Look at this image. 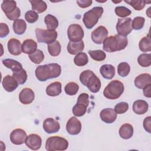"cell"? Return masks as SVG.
Masks as SVG:
<instances>
[{
	"mask_svg": "<svg viewBox=\"0 0 151 151\" xmlns=\"http://www.w3.org/2000/svg\"><path fill=\"white\" fill-rule=\"evenodd\" d=\"M61 72V66L57 63H51L38 66L35 71L37 78L45 81L50 78L58 77Z\"/></svg>",
	"mask_w": 151,
	"mask_h": 151,
	"instance_id": "obj_1",
	"label": "cell"
},
{
	"mask_svg": "<svg viewBox=\"0 0 151 151\" xmlns=\"http://www.w3.org/2000/svg\"><path fill=\"white\" fill-rule=\"evenodd\" d=\"M103 50L108 52H113L124 50L128 44L126 37L115 35L107 37L103 42Z\"/></svg>",
	"mask_w": 151,
	"mask_h": 151,
	"instance_id": "obj_2",
	"label": "cell"
},
{
	"mask_svg": "<svg viewBox=\"0 0 151 151\" xmlns=\"http://www.w3.org/2000/svg\"><path fill=\"white\" fill-rule=\"evenodd\" d=\"M79 79L80 82L93 93H97L101 88L100 80L91 70H87L83 71L80 75Z\"/></svg>",
	"mask_w": 151,
	"mask_h": 151,
	"instance_id": "obj_3",
	"label": "cell"
},
{
	"mask_svg": "<svg viewBox=\"0 0 151 151\" xmlns=\"http://www.w3.org/2000/svg\"><path fill=\"white\" fill-rule=\"evenodd\" d=\"M124 89V85L121 81L117 80H112L105 87L103 94L108 99H117L123 94Z\"/></svg>",
	"mask_w": 151,
	"mask_h": 151,
	"instance_id": "obj_4",
	"label": "cell"
},
{
	"mask_svg": "<svg viewBox=\"0 0 151 151\" xmlns=\"http://www.w3.org/2000/svg\"><path fill=\"white\" fill-rule=\"evenodd\" d=\"M103 8L101 6H95L91 9L85 12L83 15V21L87 29H91L97 23L102 16Z\"/></svg>",
	"mask_w": 151,
	"mask_h": 151,
	"instance_id": "obj_5",
	"label": "cell"
},
{
	"mask_svg": "<svg viewBox=\"0 0 151 151\" xmlns=\"http://www.w3.org/2000/svg\"><path fill=\"white\" fill-rule=\"evenodd\" d=\"M68 146L67 140L58 136L48 137L45 142V149L48 151L65 150L68 148Z\"/></svg>",
	"mask_w": 151,
	"mask_h": 151,
	"instance_id": "obj_6",
	"label": "cell"
},
{
	"mask_svg": "<svg viewBox=\"0 0 151 151\" xmlns=\"http://www.w3.org/2000/svg\"><path fill=\"white\" fill-rule=\"evenodd\" d=\"M89 105V96L87 93L80 94L77 100V103L73 108L72 111L75 116L81 117L84 116L87 112V107Z\"/></svg>",
	"mask_w": 151,
	"mask_h": 151,
	"instance_id": "obj_7",
	"label": "cell"
},
{
	"mask_svg": "<svg viewBox=\"0 0 151 151\" xmlns=\"http://www.w3.org/2000/svg\"><path fill=\"white\" fill-rule=\"evenodd\" d=\"M37 40L38 42L45 44H51L55 41L57 37L58 34L55 30L44 29L36 28L35 30Z\"/></svg>",
	"mask_w": 151,
	"mask_h": 151,
	"instance_id": "obj_8",
	"label": "cell"
},
{
	"mask_svg": "<svg viewBox=\"0 0 151 151\" xmlns=\"http://www.w3.org/2000/svg\"><path fill=\"white\" fill-rule=\"evenodd\" d=\"M84 31L82 27L77 24L70 25L67 29L68 38L70 41L78 42L81 41L84 37Z\"/></svg>",
	"mask_w": 151,
	"mask_h": 151,
	"instance_id": "obj_9",
	"label": "cell"
},
{
	"mask_svg": "<svg viewBox=\"0 0 151 151\" xmlns=\"http://www.w3.org/2000/svg\"><path fill=\"white\" fill-rule=\"evenodd\" d=\"M132 22L130 18L119 19L116 27L118 35L123 37L129 35L132 31Z\"/></svg>",
	"mask_w": 151,
	"mask_h": 151,
	"instance_id": "obj_10",
	"label": "cell"
},
{
	"mask_svg": "<svg viewBox=\"0 0 151 151\" xmlns=\"http://www.w3.org/2000/svg\"><path fill=\"white\" fill-rule=\"evenodd\" d=\"M108 31L107 28L102 25L98 27L91 32V39L97 44H101L107 38Z\"/></svg>",
	"mask_w": 151,
	"mask_h": 151,
	"instance_id": "obj_11",
	"label": "cell"
},
{
	"mask_svg": "<svg viewBox=\"0 0 151 151\" xmlns=\"http://www.w3.org/2000/svg\"><path fill=\"white\" fill-rule=\"evenodd\" d=\"M66 130L71 135L78 134L81 130V122L76 116L71 117L67 121L66 124Z\"/></svg>",
	"mask_w": 151,
	"mask_h": 151,
	"instance_id": "obj_12",
	"label": "cell"
},
{
	"mask_svg": "<svg viewBox=\"0 0 151 151\" xmlns=\"http://www.w3.org/2000/svg\"><path fill=\"white\" fill-rule=\"evenodd\" d=\"M11 142L17 145H20L25 143L27 138V133L23 129H14L10 134Z\"/></svg>",
	"mask_w": 151,
	"mask_h": 151,
	"instance_id": "obj_13",
	"label": "cell"
},
{
	"mask_svg": "<svg viewBox=\"0 0 151 151\" xmlns=\"http://www.w3.org/2000/svg\"><path fill=\"white\" fill-rule=\"evenodd\" d=\"M25 143L30 149L37 150L40 149L42 145V140L39 135L31 134L27 137Z\"/></svg>",
	"mask_w": 151,
	"mask_h": 151,
	"instance_id": "obj_14",
	"label": "cell"
},
{
	"mask_svg": "<svg viewBox=\"0 0 151 151\" xmlns=\"http://www.w3.org/2000/svg\"><path fill=\"white\" fill-rule=\"evenodd\" d=\"M44 130L49 134L58 132L60 128V123L52 118H47L43 122Z\"/></svg>",
	"mask_w": 151,
	"mask_h": 151,
	"instance_id": "obj_15",
	"label": "cell"
},
{
	"mask_svg": "<svg viewBox=\"0 0 151 151\" xmlns=\"http://www.w3.org/2000/svg\"><path fill=\"white\" fill-rule=\"evenodd\" d=\"M100 117L104 123H112L117 119V113L111 108H106L101 111Z\"/></svg>",
	"mask_w": 151,
	"mask_h": 151,
	"instance_id": "obj_16",
	"label": "cell"
},
{
	"mask_svg": "<svg viewBox=\"0 0 151 151\" xmlns=\"http://www.w3.org/2000/svg\"><path fill=\"white\" fill-rule=\"evenodd\" d=\"M35 98L34 91L29 88H23L19 94V100L24 104L31 103Z\"/></svg>",
	"mask_w": 151,
	"mask_h": 151,
	"instance_id": "obj_17",
	"label": "cell"
},
{
	"mask_svg": "<svg viewBox=\"0 0 151 151\" xmlns=\"http://www.w3.org/2000/svg\"><path fill=\"white\" fill-rule=\"evenodd\" d=\"M2 84L6 91L12 92L18 87L19 84L13 76L7 75L4 77Z\"/></svg>",
	"mask_w": 151,
	"mask_h": 151,
	"instance_id": "obj_18",
	"label": "cell"
},
{
	"mask_svg": "<svg viewBox=\"0 0 151 151\" xmlns=\"http://www.w3.org/2000/svg\"><path fill=\"white\" fill-rule=\"evenodd\" d=\"M8 50L9 53L14 55H18L22 52V45L20 41L15 38H11L8 42Z\"/></svg>",
	"mask_w": 151,
	"mask_h": 151,
	"instance_id": "obj_19",
	"label": "cell"
},
{
	"mask_svg": "<svg viewBox=\"0 0 151 151\" xmlns=\"http://www.w3.org/2000/svg\"><path fill=\"white\" fill-rule=\"evenodd\" d=\"M134 83L137 88L143 89L147 85L151 84L150 75L147 73L141 74L135 78Z\"/></svg>",
	"mask_w": 151,
	"mask_h": 151,
	"instance_id": "obj_20",
	"label": "cell"
},
{
	"mask_svg": "<svg viewBox=\"0 0 151 151\" xmlns=\"http://www.w3.org/2000/svg\"><path fill=\"white\" fill-rule=\"evenodd\" d=\"M84 44L83 41L78 42L70 41L67 45V51L71 55H76L81 52L84 50Z\"/></svg>",
	"mask_w": 151,
	"mask_h": 151,
	"instance_id": "obj_21",
	"label": "cell"
},
{
	"mask_svg": "<svg viewBox=\"0 0 151 151\" xmlns=\"http://www.w3.org/2000/svg\"><path fill=\"white\" fill-rule=\"evenodd\" d=\"M149 108L148 103L143 100H136L133 104V110L137 114L146 113Z\"/></svg>",
	"mask_w": 151,
	"mask_h": 151,
	"instance_id": "obj_22",
	"label": "cell"
},
{
	"mask_svg": "<svg viewBox=\"0 0 151 151\" xmlns=\"http://www.w3.org/2000/svg\"><path fill=\"white\" fill-rule=\"evenodd\" d=\"M37 42L32 39L25 40L22 44V51L27 54H31L34 52L37 49Z\"/></svg>",
	"mask_w": 151,
	"mask_h": 151,
	"instance_id": "obj_23",
	"label": "cell"
},
{
	"mask_svg": "<svg viewBox=\"0 0 151 151\" xmlns=\"http://www.w3.org/2000/svg\"><path fill=\"white\" fill-rule=\"evenodd\" d=\"M100 72L103 78L110 80L115 75V68L111 64H104L100 68Z\"/></svg>",
	"mask_w": 151,
	"mask_h": 151,
	"instance_id": "obj_24",
	"label": "cell"
},
{
	"mask_svg": "<svg viewBox=\"0 0 151 151\" xmlns=\"http://www.w3.org/2000/svg\"><path fill=\"white\" fill-rule=\"evenodd\" d=\"M61 84L58 81L51 83L46 88V93L48 96L54 97L58 96L61 93Z\"/></svg>",
	"mask_w": 151,
	"mask_h": 151,
	"instance_id": "obj_25",
	"label": "cell"
},
{
	"mask_svg": "<svg viewBox=\"0 0 151 151\" xmlns=\"http://www.w3.org/2000/svg\"><path fill=\"white\" fill-rule=\"evenodd\" d=\"M120 136L124 139H129L131 138L133 134V127L129 123L123 124L119 130Z\"/></svg>",
	"mask_w": 151,
	"mask_h": 151,
	"instance_id": "obj_26",
	"label": "cell"
},
{
	"mask_svg": "<svg viewBox=\"0 0 151 151\" xmlns=\"http://www.w3.org/2000/svg\"><path fill=\"white\" fill-rule=\"evenodd\" d=\"M2 64L6 67L11 69L13 72H16L20 71L22 69V64L18 61L11 59L6 58L2 60Z\"/></svg>",
	"mask_w": 151,
	"mask_h": 151,
	"instance_id": "obj_27",
	"label": "cell"
},
{
	"mask_svg": "<svg viewBox=\"0 0 151 151\" xmlns=\"http://www.w3.org/2000/svg\"><path fill=\"white\" fill-rule=\"evenodd\" d=\"M12 28L14 33L17 35H22L26 31L27 24L24 19H18L14 21Z\"/></svg>",
	"mask_w": 151,
	"mask_h": 151,
	"instance_id": "obj_28",
	"label": "cell"
},
{
	"mask_svg": "<svg viewBox=\"0 0 151 151\" xmlns=\"http://www.w3.org/2000/svg\"><path fill=\"white\" fill-rule=\"evenodd\" d=\"M17 8L15 1H3L1 4V8L6 15L12 13Z\"/></svg>",
	"mask_w": 151,
	"mask_h": 151,
	"instance_id": "obj_29",
	"label": "cell"
},
{
	"mask_svg": "<svg viewBox=\"0 0 151 151\" xmlns=\"http://www.w3.org/2000/svg\"><path fill=\"white\" fill-rule=\"evenodd\" d=\"M31 4L32 11H35L38 13H42L47 9V5L44 1L33 0L29 1Z\"/></svg>",
	"mask_w": 151,
	"mask_h": 151,
	"instance_id": "obj_30",
	"label": "cell"
},
{
	"mask_svg": "<svg viewBox=\"0 0 151 151\" xmlns=\"http://www.w3.org/2000/svg\"><path fill=\"white\" fill-rule=\"evenodd\" d=\"M44 22L47 29L55 30L58 26V21L55 17L51 14H48L45 17Z\"/></svg>",
	"mask_w": 151,
	"mask_h": 151,
	"instance_id": "obj_31",
	"label": "cell"
},
{
	"mask_svg": "<svg viewBox=\"0 0 151 151\" xmlns=\"http://www.w3.org/2000/svg\"><path fill=\"white\" fill-rule=\"evenodd\" d=\"M139 47L140 50L142 52H149L151 51V40L149 34L140 40Z\"/></svg>",
	"mask_w": 151,
	"mask_h": 151,
	"instance_id": "obj_32",
	"label": "cell"
},
{
	"mask_svg": "<svg viewBox=\"0 0 151 151\" xmlns=\"http://www.w3.org/2000/svg\"><path fill=\"white\" fill-rule=\"evenodd\" d=\"M61 50V47L58 41H55L54 42L48 44V51L51 56H58L60 54Z\"/></svg>",
	"mask_w": 151,
	"mask_h": 151,
	"instance_id": "obj_33",
	"label": "cell"
},
{
	"mask_svg": "<svg viewBox=\"0 0 151 151\" xmlns=\"http://www.w3.org/2000/svg\"><path fill=\"white\" fill-rule=\"evenodd\" d=\"M88 56L84 52H80L77 54L74 58V64L78 67H82L86 65L88 63Z\"/></svg>",
	"mask_w": 151,
	"mask_h": 151,
	"instance_id": "obj_34",
	"label": "cell"
},
{
	"mask_svg": "<svg viewBox=\"0 0 151 151\" xmlns=\"http://www.w3.org/2000/svg\"><path fill=\"white\" fill-rule=\"evenodd\" d=\"M30 60L37 64H40L44 59V54L40 50H37L34 52L28 55Z\"/></svg>",
	"mask_w": 151,
	"mask_h": 151,
	"instance_id": "obj_35",
	"label": "cell"
},
{
	"mask_svg": "<svg viewBox=\"0 0 151 151\" xmlns=\"http://www.w3.org/2000/svg\"><path fill=\"white\" fill-rule=\"evenodd\" d=\"M88 52L91 58L95 61H101L105 60L106 57V54L105 52L100 50H89Z\"/></svg>",
	"mask_w": 151,
	"mask_h": 151,
	"instance_id": "obj_36",
	"label": "cell"
},
{
	"mask_svg": "<svg viewBox=\"0 0 151 151\" xmlns=\"http://www.w3.org/2000/svg\"><path fill=\"white\" fill-rule=\"evenodd\" d=\"M130 66L126 62L120 63L117 66L118 74L123 77H126L130 73Z\"/></svg>",
	"mask_w": 151,
	"mask_h": 151,
	"instance_id": "obj_37",
	"label": "cell"
},
{
	"mask_svg": "<svg viewBox=\"0 0 151 151\" xmlns=\"http://www.w3.org/2000/svg\"><path fill=\"white\" fill-rule=\"evenodd\" d=\"M12 76L17 81L19 84H24L27 79V74L24 69H22L20 71L13 72Z\"/></svg>",
	"mask_w": 151,
	"mask_h": 151,
	"instance_id": "obj_38",
	"label": "cell"
},
{
	"mask_svg": "<svg viewBox=\"0 0 151 151\" xmlns=\"http://www.w3.org/2000/svg\"><path fill=\"white\" fill-rule=\"evenodd\" d=\"M137 62L143 67H147L151 64V55L150 54H142L137 58Z\"/></svg>",
	"mask_w": 151,
	"mask_h": 151,
	"instance_id": "obj_39",
	"label": "cell"
},
{
	"mask_svg": "<svg viewBox=\"0 0 151 151\" xmlns=\"http://www.w3.org/2000/svg\"><path fill=\"white\" fill-rule=\"evenodd\" d=\"M79 89L78 85L74 82H70L64 87L65 93L69 96H74L77 94Z\"/></svg>",
	"mask_w": 151,
	"mask_h": 151,
	"instance_id": "obj_40",
	"label": "cell"
},
{
	"mask_svg": "<svg viewBox=\"0 0 151 151\" xmlns=\"http://www.w3.org/2000/svg\"><path fill=\"white\" fill-rule=\"evenodd\" d=\"M126 3L129 4L136 11H140L143 9L146 4L147 2L145 0H131V1H124Z\"/></svg>",
	"mask_w": 151,
	"mask_h": 151,
	"instance_id": "obj_41",
	"label": "cell"
},
{
	"mask_svg": "<svg viewBox=\"0 0 151 151\" xmlns=\"http://www.w3.org/2000/svg\"><path fill=\"white\" fill-rule=\"evenodd\" d=\"M114 12L116 14L120 17L124 18L130 15L132 13V11L127 8L123 6H118L115 8Z\"/></svg>",
	"mask_w": 151,
	"mask_h": 151,
	"instance_id": "obj_42",
	"label": "cell"
},
{
	"mask_svg": "<svg viewBox=\"0 0 151 151\" xmlns=\"http://www.w3.org/2000/svg\"><path fill=\"white\" fill-rule=\"evenodd\" d=\"M145 19L142 17H135L132 22V29L135 30H139L142 29L145 24Z\"/></svg>",
	"mask_w": 151,
	"mask_h": 151,
	"instance_id": "obj_43",
	"label": "cell"
},
{
	"mask_svg": "<svg viewBox=\"0 0 151 151\" xmlns=\"http://www.w3.org/2000/svg\"><path fill=\"white\" fill-rule=\"evenodd\" d=\"M129 109V104L126 102H120L114 107V111L117 114H123Z\"/></svg>",
	"mask_w": 151,
	"mask_h": 151,
	"instance_id": "obj_44",
	"label": "cell"
},
{
	"mask_svg": "<svg viewBox=\"0 0 151 151\" xmlns=\"http://www.w3.org/2000/svg\"><path fill=\"white\" fill-rule=\"evenodd\" d=\"M38 14L32 10L27 11L25 14V19L29 23L35 22L38 20Z\"/></svg>",
	"mask_w": 151,
	"mask_h": 151,
	"instance_id": "obj_45",
	"label": "cell"
},
{
	"mask_svg": "<svg viewBox=\"0 0 151 151\" xmlns=\"http://www.w3.org/2000/svg\"><path fill=\"white\" fill-rule=\"evenodd\" d=\"M9 33V29L8 26L5 23L1 22L0 24V37L4 38L8 35Z\"/></svg>",
	"mask_w": 151,
	"mask_h": 151,
	"instance_id": "obj_46",
	"label": "cell"
},
{
	"mask_svg": "<svg viewBox=\"0 0 151 151\" xmlns=\"http://www.w3.org/2000/svg\"><path fill=\"white\" fill-rule=\"evenodd\" d=\"M21 15V11H20V9L17 7L15 10L11 14H8V15H6V17L9 19V20H11V21H15V20H17L18 19V18H19Z\"/></svg>",
	"mask_w": 151,
	"mask_h": 151,
	"instance_id": "obj_47",
	"label": "cell"
},
{
	"mask_svg": "<svg viewBox=\"0 0 151 151\" xmlns=\"http://www.w3.org/2000/svg\"><path fill=\"white\" fill-rule=\"evenodd\" d=\"M143 127L145 130L148 133H151V117L148 116L143 120Z\"/></svg>",
	"mask_w": 151,
	"mask_h": 151,
	"instance_id": "obj_48",
	"label": "cell"
},
{
	"mask_svg": "<svg viewBox=\"0 0 151 151\" xmlns=\"http://www.w3.org/2000/svg\"><path fill=\"white\" fill-rule=\"evenodd\" d=\"M93 3L91 0H80L77 1V4L78 5L82 8H86L90 6Z\"/></svg>",
	"mask_w": 151,
	"mask_h": 151,
	"instance_id": "obj_49",
	"label": "cell"
},
{
	"mask_svg": "<svg viewBox=\"0 0 151 151\" xmlns=\"http://www.w3.org/2000/svg\"><path fill=\"white\" fill-rule=\"evenodd\" d=\"M143 94L145 97L150 98L151 97L150 89H151V84H149L145 86L143 88Z\"/></svg>",
	"mask_w": 151,
	"mask_h": 151,
	"instance_id": "obj_50",
	"label": "cell"
}]
</instances>
